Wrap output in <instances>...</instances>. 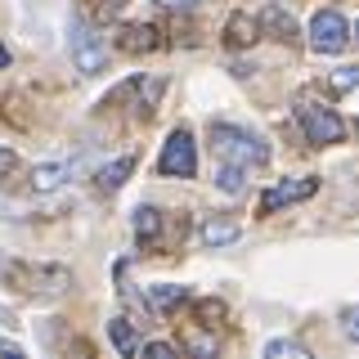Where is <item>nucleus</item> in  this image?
<instances>
[{"mask_svg": "<svg viewBox=\"0 0 359 359\" xmlns=\"http://www.w3.org/2000/svg\"><path fill=\"white\" fill-rule=\"evenodd\" d=\"M216 184L224 189V194H243V166H233V162H220V175H216Z\"/></svg>", "mask_w": 359, "mask_h": 359, "instance_id": "14", "label": "nucleus"}, {"mask_svg": "<svg viewBox=\"0 0 359 359\" xmlns=\"http://www.w3.org/2000/svg\"><path fill=\"white\" fill-rule=\"evenodd\" d=\"M157 45V27H121L117 32V50H126V54H144V50H153Z\"/></svg>", "mask_w": 359, "mask_h": 359, "instance_id": "8", "label": "nucleus"}, {"mask_svg": "<svg viewBox=\"0 0 359 359\" xmlns=\"http://www.w3.org/2000/svg\"><path fill=\"white\" fill-rule=\"evenodd\" d=\"M157 224H162V216H157L153 207H140V211H135V233H140V238L157 233Z\"/></svg>", "mask_w": 359, "mask_h": 359, "instance_id": "16", "label": "nucleus"}, {"mask_svg": "<svg viewBox=\"0 0 359 359\" xmlns=\"http://www.w3.org/2000/svg\"><path fill=\"white\" fill-rule=\"evenodd\" d=\"M314 180H283V184H274L269 194H261V216H274L278 207H287V202H297V198H310L314 194Z\"/></svg>", "mask_w": 359, "mask_h": 359, "instance_id": "5", "label": "nucleus"}, {"mask_svg": "<svg viewBox=\"0 0 359 359\" xmlns=\"http://www.w3.org/2000/svg\"><path fill=\"white\" fill-rule=\"evenodd\" d=\"M301 130H306L310 144H337L346 135L341 117H337L332 108H319V104H306V108H301Z\"/></svg>", "mask_w": 359, "mask_h": 359, "instance_id": "4", "label": "nucleus"}, {"mask_svg": "<svg viewBox=\"0 0 359 359\" xmlns=\"http://www.w3.org/2000/svg\"><path fill=\"white\" fill-rule=\"evenodd\" d=\"M256 36H261V22H256L252 14H233L229 22H224V41H229L233 50H243V45H252Z\"/></svg>", "mask_w": 359, "mask_h": 359, "instance_id": "7", "label": "nucleus"}, {"mask_svg": "<svg viewBox=\"0 0 359 359\" xmlns=\"http://www.w3.org/2000/svg\"><path fill=\"white\" fill-rule=\"evenodd\" d=\"M341 328H346V337H351V341H359V306H351L341 314Z\"/></svg>", "mask_w": 359, "mask_h": 359, "instance_id": "20", "label": "nucleus"}, {"mask_svg": "<svg viewBox=\"0 0 359 359\" xmlns=\"http://www.w3.org/2000/svg\"><path fill=\"white\" fill-rule=\"evenodd\" d=\"M112 5H126V0H112Z\"/></svg>", "mask_w": 359, "mask_h": 359, "instance_id": "24", "label": "nucleus"}, {"mask_svg": "<svg viewBox=\"0 0 359 359\" xmlns=\"http://www.w3.org/2000/svg\"><path fill=\"white\" fill-rule=\"evenodd\" d=\"M0 67H9V50H5V45H0Z\"/></svg>", "mask_w": 359, "mask_h": 359, "instance_id": "22", "label": "nucleus"}, {"mask_svg": "<svg viewBox=\"0 0 359 359\" xmlns=\"http://www.w3.org/2000/svg\"><path fill=\"white\" fill-rule=\"evenodd\" d=\"M233 238H238V224H233V220H207V224H202V243H207V247H224Z\"/></svg>", "mask_w": 359, "mask_h": 359, "instance_id": "11", "label": "nucleus"}, {"mask_svg": "<svg viewBox=\"0 0 359 359\" xmlns=\"http://www.w3.org/2000/svg\"><path fill=\"white\" fill-rule=\"evenodd\" d=\"M135 171V153H126L121 162H108L104 171H99V189H117V184H126V175Z\"/></svg>", "mask_w": 359, "mask_h": 359, "instance_id": "12", "label": "nucleus"}, {"mask_svg": "<svg viewBox=\"0 0 359 359\" xmlns=\"http://www.w3.org/2000/svg\"><path fill=\"white\" fill-rule=\"evenodd\" d=\"M162 5H166V9H180V5H184V0H162Z\"/></svg>", "mask_w": 359, "mask_h": 359, "instance_id": "23", "label": "nucleus"}, {"mask_svg": "<svg viewBox=\"0 0 359 359\" xmlns=\"http://www.w3.org/2000/svg\"><path fill=\"white\" fill-rule=\"evenodd\" d=\"M108 337H112V346H117V351H135V332H130L126 319H112L108 323Z\"/></svg>", "mask_w": 359, "mask_h": 359, "instance_id": "15", "label": "nucleus"}, {"mask_svg": "<svg viewBox=\"0 0 359 359\" xmlns=\"http://www.w3.org/2000/svg\"><path fill=\"white\" fill-rule=\"evenodd\" d=\"M144 355H149V359H171V355H175V346H166V341H149V346H144Z\"/></svg>", "mask_w": 359, "mask_h": 359, "instance_id": "21", "label": "nucleus"}, {"mask_svg": "<svg viewBox=\"0 0 359 359\" xmlns=\"http://www.w3.org/2000/svg\"><path fill=\"white\" fill-rule=\"evenodd\" d=\"M261 27H269L278 41H297V18H292L287 9H278V5H269L261 14Z\"/></svg>", "mask_w": 359, "mask_h": 359, "instance_id": "10", "label": "nucleus"}, {"mask_svg": "<svg viewBox=\"0 0 359 359\" xmlns=\"http://www.w3.org/2000/svg\"><path fill=\"white\" fill-rule=\"evenodd\" d=\"M194 171H198L194 135H189V130H171V140H166L162 157H157V175H180V180H189Z\"/></svg>", "mask_w": 359, "mask_h": 359, "instance_id": "2", "label": "nucleus"}, {"mask_svg": "<svg viewBox=\"0 0 359 359\" xmlns=\"http://www.w3.org/2000/svg\"><path fill=\"white\" fill-rule=\"evenodd\" d=\"M211 149L220 153V162H233V166H265L269 162L265 140H256V135L243 130V126H224V121L211 126Z\"/></svg>", "mask_w": 359, "mask_h": 359, "instance_id": "1", "label": "nucleus"}, {"mask_svg": "<svg viewBox=\"0 0 359 359\" xmlns=\"http://www.w3.org/2000/svg\"><path fill=\"white\" fill-rule=\"evenodd\" d=\"M198 314L207 319V328H216V319H224V306H220V301H202Z\"/></svg>", "mask_w": 359, "mask_h": 359, "instance_id": "19", "label": "nucleus"}, {"mask_svg": "<svg viewBox=\"0 0 359 359\" xmlns=\"http://www.w3.org/2000/svg\"><path fill=\"white\" fill-rule=\"evenodd\" d=\"M310 45L319 54H341L346 50V18L332 14V9H319L310 18Z\"/></svg>", "mask_w": 359, "mask_h": 359, "instance_id": "3", "label": "nucleus"}, {"mask_svg": "<svg viewBox=\"0 0 359 359\" xmlns=\"http://www.w3.org/2000/svg\"><path fill=\"white\" fill-rule=\"evenodd\" d=\"M72 54H76V67H81V72H99V67H104V45L95 41V32H90V27H76Z\"/></svg>", "mask_w": 359, "mask_h": 359, "instance_id": "6", "label": "nucleus"}, {"mask_svg": "<svg viewBox=\"0 0 359 359\" xmlns=\"http://www.w3.org/2000/svg\"><path fill=\"white\" fill-rule=\"evenodd\" d=\"M180 301H184V287H175V283H157V287H149V306H153V310H175Z\"/></svg>", "mask_w": 359, "mask_h": 359, "instance_id": "13", "label": "nucleus"}, {"mask_svg": "<svg viewBox=\"0 0 359 359\" xmlns=\"http://www.w3.org/2000/svg\"><path fill=\"white\" fill-rule=\"evenodd\" d=\"M67 175H72V162H41L36 171H32V189L50 194V189H59Z\"/></svg>", "mask_w": 359, "mask_h": 359, "instance_id": "9", "label": "nucleus"}, {"mask_svg": "<svg viewBox=\"0 0 359 359\" xmlns=\"http://www.w3.org/2000/svg\"><path fill=\"white\" fill-rule=\"evenodd\" d=\"M332 90H355L359 86V67H341V72H332Z\"/></svg>", "mask_w": 359, "mask_h": 359, "instance_id": "18", "label": "nucleus"}, {"mask_svg": "<svg viewBox=\"0 0 359 359\" xmlns=\"http://www.w3.org/2000/svg\"><path fill=\"white\" fill-rule=\"evenodd\" d=\"M265 355H269V359H306V351H301L297 341H269Z\"/></svg>", "mask_w": 359, "mask_h": 359, "instance_id": "17", "label": "nucleus"}]
</instances>
